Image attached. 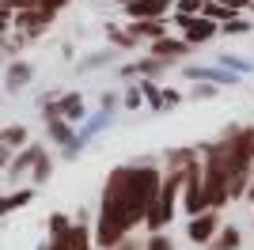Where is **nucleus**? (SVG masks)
Listing matches in <instances>:
<instances>
[{
    "mask_svg": "<svg viewBox=\"0 0 254 250\" xmlns=\"http://www.w3.org/2000/svg\"><path fill=\"white\" fill-rule=\"evenodd\" d=\"M31 201V189H23V193H15V197H0V212H11V208H19Z\"/></svg>",
    "mask_w": 254,
    "mask_h": 250,
    "instance_id": "obj_17",
    "label": "nucleus"
},
{
    "mask_svg": "<svg viewBox=\"0 0 254 250\" xmlns=\"http://www.w3.org/2000/svg\"><path fill=\"white\" fill-rule=\"evenodd\" d=\"M114 250H144V247H137V243H126V239H122V243H118Z\"/></svg>",
    "mask_w": 254,
    "mask_h": 250,
    "instance_id": "obj_25",
    "label": "nucleus"
},
{
    "mask_svg": "<svg viewBox=\"0 0 254 250\" xmlns=\"http://www.w3.org/2000/svg\"><path fill=\"white\" fill-rule=\"evenodd\" d=\"M129 31L137 34V38H152V42H156V38L167 34V19H137Z\"/></svg>",
    "mask_w": 254,
    "mask_h": 250,
    "instance_id": "obj_9",
    "label": "nucleus"
},
{
    "mask_svg": "<svg viewBox=\"0 0 254 250\" xmlns=\"http://www.w3.org/2000/svg\"><path fill=\"white\" fill-rule=\"evenodd\" d=\"M64 228H68V220H64V216H61V212H57V216H53V235H61V231H64Z\"/></svg>",
    "mask_w": 254,
    "mask_h": 250,
    "instance_id": "obj_22",
    "label": "nucleus"
},
{
    "mask_svg": "<svg viewBox=\"0 0 254 250\" xmlns=\"http://www.w3.org/2000/svg\"><path fill=\"white\" fill-rule=\"evenodd\" d=\"M137 68H140V72H144V76H163V68H167V61H163V57H148V61H140Z\"/></svg>",
    "mask_w": 254,
    "mask_h": 250,
    "instance_id": "obj_15",
    "label": "nucleus"
},
{
    "mask_svg": "<svg viewBox=\"0 0 254 250\" xmlns=\"http://www.w3.org/2000/svg\"><path fill=\"white\" fill-rule=\"evenodd\" d=\"M175 27L182 31V38L190 42V46H205L209 38L220 34V23L201 15V11H197V15H175Z\"/></svg>",
    "mask_w": 254,
    "mask_h": 250,
    "instance_id": "obj_3",
    "label": "nucleus"
},
{
    "mask_svg": "<svg viewBox=\"0 0 254 250\" xmlns=\"http://www.w3.org/2000/svg\"><path fill=\"white\" fill-rule=\"evenodd\" d=\"M4 144H23L27 140V133H23V125H11V129H4V136H0Z\"/></svg>",
    "mask_w": 254,
    "mask_h": 250,
    "instance_id": "obj_20",
    "label": "nucleus"
},
{
    "mask_svg": "<svg viewBox=\"0 0 254 250\" xmlns=\"http://www.w3.org/2000/svg\"><path fill=\"white\" fill-rule=\"evenodd\" d=\"M182 182H186V167H171V175L159 182L156 197H152V205H148V216H144L148 231H163L171 220H175V205H179V197H182Z\"/></svg>",
    "mask_w": 254,
    "mask_h": 250,
    "instance_id": "obj_2",
    "label": "nucleus"
},
{
    "mask_svg": "<svg viewBox=\"0 0 254 250\" xmlns=\"http://www.w3.org/2000/svg\"><path fill=\"white\" fill-rule=\"evenodd\" d=\"M220 34H251V19H243V15H235V19L220 23Z\"/></svg>",
    "mask_w": 254,
    "mask_h": 250,
    "instance_id": "obj_14",
    "label": "nucleus"
},
{
    "mask_svg": "<svg viewBox=\"0 0 254 250\" xmlns=\"http://www.w3.org/2000/svg\"><path fill=\"white\" fill-rule=\"evenodd\" d=\"M163 4L159 0H126V15L129 23H137V19H163Z\"/></svg>",
    "mask_w": 254,
    "mask_h": 250,
    "instance_id": "obj_6",
    "label": "nucleus"
},
{
    "mask_svg": "<svg viewBox=\"0 0 254 250\" xmlns=\"http://www.w3.org/2000/svg\"><path fill=\"white\" fill-rule=\"evenodd\" d=\"M61 4H68V0H38V8H50V11H57Z\"/></svg>",
    "mask_w": 254,
    "mask_h": 250,
    "instance_id": "obj_23",
    "label": "nucleus"
},
{
    "mask_svg": "<svg viewBox=\"0 0 254 250\" xmlns=\"http://www.w3.org/2000/svg\"><path fill=\"white\" fill-rule=\"evenodd\" d=\"M201 4H209V0H201Z\"/></svg>",
    "mask_w": 254,
    "mask_h": 250,
    "instance_id": "obj_28",
    "label": "nucleus"
},
{
    "mask_svg": "<svg viewBox=\"0 0 254 250\" xmlns=\"http://www.w3.org/2000/svg\"><path fill=\"white\" fill-rule=\"evenodd\" d=\"M159 171L152 163H133V167H114L103 189V208H99V228L95 239L103 250H114L148 216V205L159 189Z\"/></svg>",
    "mask_w": 254,
    "mask_h": 250,
    "instance_id": "obj_1",
    "label": "nucleus"
},
{
    "mask_svg": "<svg viewBox=\"0 0 254 250\" xmlns=\"http://www.w3.org/2000/svg\"><path fill=\"white\" fill-rule=\"evenodd\" d=\"M239 243H243L239 228H220V235H216L209 247H212V250H239Z\"/></svg>",
    "mask_w": 254,
    "mask_h": 250,
    "instance_id": "obj_11",
    "label": "nucleus"
},
{
    "mask_svg": "<svg viewBox=\"0 0 254 250\" xmlns=\"http://www.w3.org/2000/svg\"><path fill=\"white\" fill-rule=\"evenodd\" d=\"M175 8H179L175 15H197L205 4H201V0H175Z\"/></svg>",
    "mask_w": 254,
    "mask_h": 250,
    "instance_id": "obj_18",
    "label": "nucleus"
},
{
    "mask_svg": "<svg viewBox=\"0 0 254 250\" xmlns=\"http://www.w3.org/2000/svg\"><path fill=\"white\" fill-rule=\"evenodd\" d=\"M38 159H42V148H27V152L11 163V175H23V171H27L31 163H38Z\"/></svg>",
    "mask_w": 254,
    "mask_h": 250,
    "instance_id": "obj_13",
    "label": "nucleus"
},
{
    "mask_svg": "<svg viewBox=\"0 0 254 250\" xmlns=\"http://www.w3.org/2000/svg\"><path fill=\"white\" fill-rule=\"evenodd\" d=\"M186 235H190V243H201V247H209V243L220 235V208H205V212L190 216V224H186Z\"/></svg>",
    "mask_w": 254,
    "mask_h": 250,
    "instance_id": "obj_4",
    "label": "nucleus"
},
{
    "mask_svg": "<svg viewBox=\"0 0 254 250\" xmlns=\"http://www.w3.org/2000/svg\"><path fill=\"white\" fill-rule=\"evenodd\" d=\"M23 80H27V64H15V68H11V80H8V83H11V87H19Z\"/></svg>",
    "mask_w": 254,
    "mask_h": 250,
    "instance_id": "obj_21",
    "label": "nucleus"
},
{
    "mask_svg": "<svg viewBox=\"0 0 254 250\" xmlns=\"http://www.w3.org/2000/svg\"><path fill=\"white\" fill-rule=\"evenodd\" d=\"M126 106H129V110H133V106H140V91H129V95H126Z\"/></svg>",
    "mask_w": 254,
    "mask_h": 250,
    "instance_id": "obj_24",
    "label": "nucleus"
},
{
    "mask_svg": "<svg viewBox=\"0 0 254 250\" xmlns=\"http://www.w3.org/2000/svg\"><path fill=\"white\" fill-rule=\"evenodd\" d=\"M201 15H209V19H216V23H228V19H235L239 15V8L235 4H228V0H209L201 8Z\"/></svg>",
    "mask_w": 254,
    "mask_h": 250,
    "instance_id": "obj_10",
    "label": "nucleus"
},
{
    "mask_svg": "<svg viewBox=\"0 0 254 250\" xmlns=\"http://www.w3.org/2000/svg\"><path fill=\"white\" fill-rule=\"evenodd\" d=\"M251 11H254V4H251Z\"/></svg>",
    "mask_w": 254,
    "mask_h": 250,
    "instance_id": "obj_29",
    "label": "nucleus"
},
{
    "mask_svg": "<svg viewBox=\"0 0 254 250\" xmlns=\"http://www.w3.org/2000/svg\"><path fill=\"white\" fill-rule=\"evenodd\" d=\"M4 159H8V152H4V148H0V167H4Z\"/></svg>",
    "mask_w": 254,
    "mask_h": 250,
    "instance_id": "obj_27",
    "label": "nucleus"
},
{
    "mask_svg": "<svg viewBox=\"0 0 254 250\" xmlns=\"http://www.w3.org/2000/svg\"><path fill=\"white\" fill-rule=\"evenodd\" d=\"M190 53V42L186 38H171V34H163V38H156L152 42V57H163V61H182Z\"/></svg>",
    "mask_w": 254,
    "mask_h": 250,
    "instance_id": "obj_5",
    "label": "nucleus"
},
{
    "mask_svg": "<svg viewBox=\"0 0 254 250\" xmlns=\"http://www.w3.org/2000/svg\"><path fill=\"white\" fill-rule=\"evenodd\" d=\"M159 4H163V8H175V0H159Z\"/></svg>",
    "mask_w": 254,
    "mask_h": 250,
    "instance_id": "obj_26",
    "label": "nucleus"
},
{
    "mask_svg": "<svg viewBox=\"0 0 254 250\" xmlns=\"http://www.w3.org/2000/svg\"><path fill=\"white\" fill-rule=\"evenodd\" d=\"M179 103H182V95L171 91V87H163V95H159V110H175Z\"/></svg>",
    "mask_w": 254,
    "mask_h": 250,
    "instance_id": "obj_19",
    "label": "nucleus"
},
{
    "mask_svg": "<svg viewBox=\"0 0 254 250\" xmlns=\"http://www.w3.org/2000/svg\"><path fill=\"white\" fill-rule=\"evenodd\" d=\"M182 72H186V80H205V83H235L239 80L235 72H216V68H197V64L182 68Z\"/></svg>",
    "mask_w": 254,
    "mask_h": 250,
    "instance_id": "obj_8",
    "label": "nucleus"
},
{
    "mask_svg": "<svg viewBox=\"0 0 254 250\" xmlns=\"http://www.w3.org/2000/svg\"><path fill=\"white\" fill-rule=\"evenodd\" d=\"M57 114L64 122H76V118H84V103H80V95H64L61 103H57Z\"/></svg>",
    "mask_w": 254,
    "mask_h": 250,
    "instance_id": "obj_12",
    "label": "nucleus"
},
{
    "mask_svg": "<svg viewBox=\"0 0 254 250\" xmlns=\"http://www.w3.org/2000/svg\"><path fill=\"white\" fill-rule=\"evenodd\" d=\"M91 239H87V228H64L61 235H53L50 250H87Z\"/></svg>",
    "mask_w": 254,
    "mask_h": 250,
    "instance_id": "obj_7",
    "label": "nucleus"
},
{
    "mask_svg": "<svg viewBox=\"0 0 254 250\" xmlns=\"http://www.w3.org/2000/svg\"><path fill=\"white\" fill-rule=\"evenodd\" d=\"M144 250H175V243L163 235V231H152L148 235V243H144Z\"/></svg>",
    "mask_w": 254,
    "mask_h": 250,
    "instance_id": "obj_16",
    "label": "nucleus"
}]
</instances>
